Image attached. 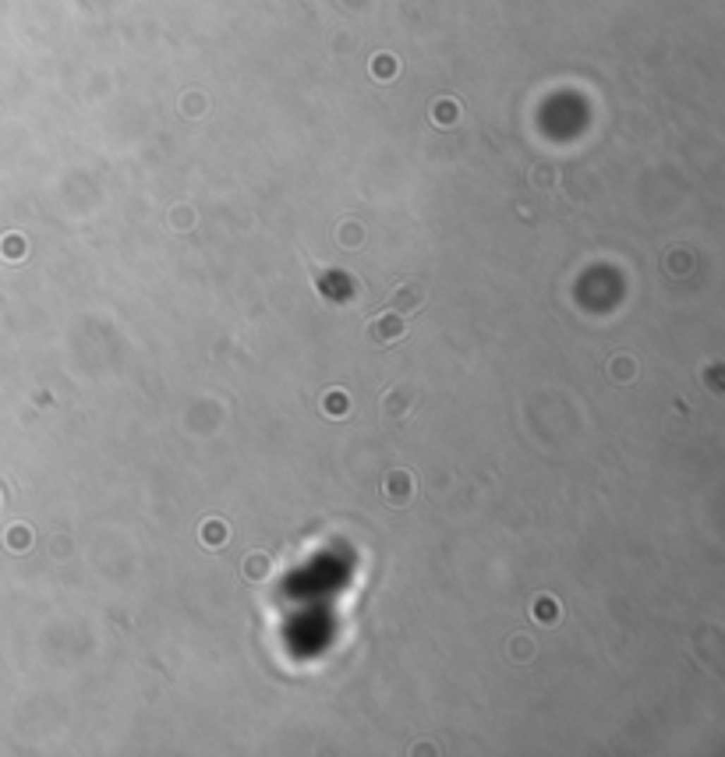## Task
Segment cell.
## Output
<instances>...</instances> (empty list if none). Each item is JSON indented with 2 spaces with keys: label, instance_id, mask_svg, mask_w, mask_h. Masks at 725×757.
<instances>
[{
  "label": "cell",
  "instance_id": "obj_1",
  "mask_svg": "<svg viewBox=\"0 0 725 757\" xmlns=\"http://www.w3.org/2000/svg\"><path fill=\"white\" fill-rule=\"evenodd\" d=\"M403 337H407V319H403L396 308L379 312V315L372 319V326H368V340L379 344V347H393V344L403 340Z\"/></svg>",
  "mask_w": 725,
  "mask_h": 757
},
{
  "label": "cell",
  "instance_id": "obj_2",
  "mask_svg": "<svg viewBox=\"0 0 725 757\" xmlns=\"http://www.w3.org/2000/svg\"><path fill=\"white\" fill-rule=\"evenodd\" d=\"M414 492H418V478L410 471H403V467L386 471V478H382V499L389 502V507H407V502L414 499Z\"/></svg>",
  "mask_w": 725,
  "mask_h": 757
},
{
  "label": "cell",
  "instance_id": "obj_3",
  "mask_svg": "<svg viewBox=\"0 0 725 757\" xmlns=\"http://www.w3.org/2000/svg\"><path fill=\"white\" fill-rule=\"evenodd\" d=\"M421 305H425V287H421L418 280L396 284V291H393V308H396L400 315H407V312H414V308H421Z\"/></svg>",
  "mask_w": 725,
  "mask_h": 757
},
{
  "label": "cell",
  "instance_id": "obj_4",
  "mask_svg": "<svg viewBox=\"0 0 725 757\" xmlns=\"http://www.w3.org/2000/svg\"><path fill=\"white\" fill-rule=\"evenodd\" d=\"M240 574H245L248 581H255V584H259V581H266V577L273 574V559H269V552H262V549H259V552H248L245 559H240Z\"/></svg>",
  "mask_w": 725,
  "mask_h": 757
},
{
  "label": "cell",
  "instance_id": "obj_5",
  "mask_svg": "<svg viewBox=\"0 0 725 757\" xmlns=\"http://www.w3.org/2000/svg\"><path fill=\"white\" fill-rule=\"evenodd\" d=\"M226 538H230V528H226L223 517H209V521L202 524V542H205V549H223Z\"/></svg>",
  "mask_w": 725,
  "mask_h": 757
},
{
  "label": "cell",
  "instance_id": "obj_6",
  "mask_svg": "<svg viewBox=\"0 0 725 757\" xmlns=\"http://www.w3.org/2000/svg\"><path fill=\"white\" fill-rule=\"evenodd\" d=\"M609 379L619 382V386L633 382V379H637V361H633L630 354H616V358L609 361Z\"/></svg>",
  "mask_w": 725,
  "mask_h": 757
},
{
  "label": "cell",
  "instance_id": "obj_7",
  "mask_svg": "<svg viewBox=\"0 0 725 757\" xmlns=\"http://www.w3.org/2000/svg\"><path fill=\"white\" fill-rule=\"evenodd\" d=\"M351 411V404H347V393L343 389H333V393H326L322 396V414H329V418H343Z\"/></svg>",
  "mask_w": 725,
  "mask_h": 757
},
{
  "label": "cell",
  "instance_id": "obj_8",
  "mask_svg": "<svg viewBox=\"0 0 725 757\" xmlns=\"http://www.w3.org/2000/svg\"><path fill=\"white\" fill-rule=\"evenodd\" d=\"M400 393H403V389H389V393H382V414H389V418H403V414H410V411H414V404H400Z\"/></svg>",
  "mask_w": 725,
  "mask_h": 757
},
{
  "label": "cell",
  "instance_id": "obj_9",
  "mask_svg": "<svg viewBox=\"0 0 725 757\" xmlns=\"http://www.w3.org/2000/svg\"><path fill=\"white\" fill-rule=\"evenodd\" d=\"M29 545H32V531L25 524H18V528L8 531V549L11 552H29Z\"/></svg>",
  "mask_w": 725,
  "mask_h": 757
},
{
  "label": "cell",
  "instance_id": "obj_10",
  "mask_svg": "<svg viewBox=\"0 0 725 757\" xmlns=\"http://www.w3.org/2000/svg\"><path fill=\"white\" fill-rule=\"evenodd\" d=\"M535 619H542V623L559 619V602H552L549 595H538V598H535Z\"/></svg>",
  "mask_w": 725,
  "mask_h": 757
},
{
  "label": "cell",
  "instance_id": "obj_11",
  "mask_svg": "<svg viewBox=\"0 0 725 757\" xmlns=\"http://www.w3.org/2000/svg\"><path fill=\"white\" fill-rule=\"evenodd\" d=\"M456 114H460V107H456L453 99H439V103L432 107L435 124H453V121H456Z\"/></svg>",
  "mask_w": 725,
  "mask_h": 757
},
{
  "label": "cell",
  "instance_id": "obj_12",
  "mask_svg": "<svg viewBox=\"0 0 725 757\" xmlns=\"http://www.w3.org/2000/svg\"><path fill=\"white\" fill-rule=\"evenodd\" d=\"M372 71H375V78H393V75H396V57L379 54V57L372 61Z\"/></svg>",
  "mask_w": 725,
  "mask_h": 757
},
{
  "label": "cell",
  "instance_id": "obj_13",
  "mask_svg": "<svg viewBox=\"0 0 725 757\" xmlns=\"http://www.w3.org/2000/svg\"><path fill=\"white\" fill-rule=\"evenodd\" d=\"M8 255H11V259H15V255H18V259L25 255V241H22V237H11V241H8Z\"/></svg>",
  "mask_w": 725,
  "mask_h": 757
}]
</instances>
